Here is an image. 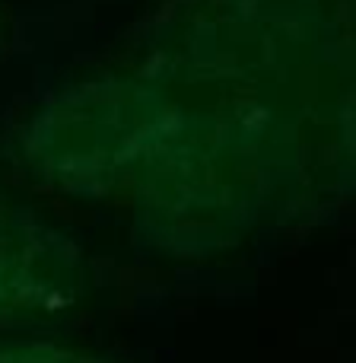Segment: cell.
<instances>
[{"mask_svg":"<svg viewBox=\"0 0 356 363\" xmlns=\"http://www.w3.org/2000/svg\"><path fill=\"white\" fill-rule=\"evenodd\" d=\"M264 172L242 150L178 147L147 163L134 233L176 258H207L242 242L264 211Z\"/></svg>","mask_w":356,"mask_h":363,"instance_id":"obj_1","label":"cell"},{"mask_svg":"<svg viewBox=\"0 0 356 363\" xmlns=\"http://www.w3.org/2000/svg\"><path fill=\"white\" fill-rule=\"evenodd\" d=\"M86 258L57 226L0 207V322L57 315L80 300Z\"/></svg>","mask_w":356,"mask_h":363,"instance_id":"obj_2","label":"cell"},{"mask_svg":"<svg viewBox=\"0 0 356 363\" xmlns=\"http://www.w3.org/2000/svg\"><path fill=\"white\" fill-rule=\"evenodd\" d=\"M0 363H105L93 354H80L70 347L45 345V341H16L0 345Z\"/></svg>","mask_w":356,"mask_h":363,"instance_id":"obj_3","label":"cell"}]
</instances>
